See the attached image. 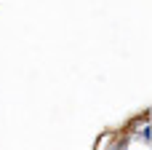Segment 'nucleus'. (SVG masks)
Wrapping results in <instances>:
<instances>
[]
</instances>
